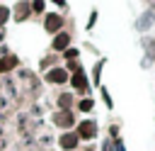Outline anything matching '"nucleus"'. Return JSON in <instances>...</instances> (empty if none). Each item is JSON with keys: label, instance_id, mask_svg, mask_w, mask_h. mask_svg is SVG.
Instances as JSON below:
<instances>
[{"label": "nucleus", "instance_id": "f257e3e1", "mask_svg": "<svg viewBox=\"0 0 155 151\" xmlns=\"http://www.w3.org/2000/svg\"><path fill=\"white\" fill-rule=\"evenodd\" d=\"M46 27H48L51 32H53V29H58V27H61V17H58V15H48V19H46Z\"/></svg>", "mask_w": 155, "mask_h": 151}, {"label": "nucleus", "instance_id": "f03ea898", "mask_svg": "<svg viewBox=\"0 0 155 151\" xmlns=\"http://www.w3.org/2000/svg\"><path fill=\"white\" fill-rule=\"evenodd\" d=\"M65 78H68V73H63V71H51L48 73V80H53V83H61Z\"/></svg>", "mask_w": 155, "mask_h": 151}, {"label": "nucleus", "instance_id": "7ed1b4c3", "mask_svg": "<svg viewBox=\"0 0 155 151\" xmlns=\"http://www.w3.org/2000/svg\"><path fill=\"white\" fill-rule=\"evenodd\" d=\"M75 141H78V136H75V134H65V136L61 139V144H63L65 149H73V146H75Z\"/></svg>", "mask_w": 155, "mask_h": 151}, {"label": "nucleus", "instance_id": "20e7f679", "mask_svg": "<svg viewBox=\"0 0 155 151\" xmlns=\"http://www.w3.org/2000/svg\"><path fill=\"white\" fill-rule=\"evenodd\" d=\"M92 134H94V127H92L90 122L80 124V136H92Z\"/></svg>", "mask_w": 155, "mask_h": 151}, {"label": "nucleus", "instance_id": "39448f33", "mask_svg": "<svg viewBox=\"0 0 155 151\" xmlns=\"http://www.w3.org/2000/svg\"><path fill=\"white\" fill-rule=\"evenodd\" d=\"M73 85H75V88H85V85H87V78H85L82 73H78V76L73 78Z\"/></svg>", "mask_w": 155, "mask_h": 151}, {"label": "nucleus", "instance_id": "423d86ee", "mask_svg": "<svg viewBox=\"0 0 155 151\" xmlns=\"http://www.w3.org/2000/svg\"><path fill=\"white\" fill-rule=\"evenodd\" d=\"M53 46H56V49H63V46H68V37H65V34H61V37L53 41Z\"/></svg>", "mask_w": 155, "mask_h": 151}, {"label": "nucleus", "instance_id": "0eeeda50", "mask_svg": "<svg viewBox=\"0 0 155 151\" xmlns=\"http://www.w3.org/2000/svg\"><path fill=\"white\" fill-rule=\"evenodd\" d=\"M56 119H58V124H70V122H73V119H70V114H68V112H63V114H58V117H56Z\"/></svg>", "mask_w": 155, "mask_h": 151}, {"label": "nucleus", "instance_id": "6e6552de", "mask_svg": "<svg viewBox=\"0 0 155 151\" xmlns=\"http://www.w3.org/2000/svg\"><path fill=\"white\" fill-rule=\"evenodd\" d=\"M7 66H15V58H5V61H0V71L7 68Z\"/></svg>", "mask_w": 155, "mask_h": 151}, {"label": "nucleus", "instance_id": "1a4fd4ad", "mask_svg": "<svg viewBox=\"0 0 155 151\" xmlns=\"http://www.w3.org/2000/svg\"><path fill=\"white\" fill-rule=\"evenodd\" d=\"M61 105H63V107H68V105H70V97H68V95H63V97H61Z\"/></svg>", "mask_w": 155, "mask_h": 151}, {"label": "nucleus", "instance_id": "9d476101", "mask_svg": "<svg viewBox=\"0 0 155 151\" xmlns=\"http://www.w3.org/2000/svg\"><path fill=\"white\" fill-rule=\"evenodd\" d=\"M5 17H7V15H5V10H0V22H5Z\"/></svg>", "mask_w": 155, "mask_h": 151}]
</instances>
